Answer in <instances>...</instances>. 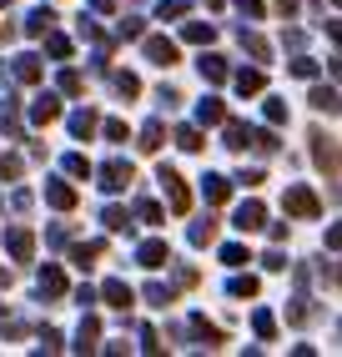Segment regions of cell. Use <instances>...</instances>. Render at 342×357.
Segmentation results:
<instances>
[{
    "mask_svg": "<svg viewBox=\"0 0 342 357\" xmlns=\"http://www.w3.org/2000/svg\"><path fill=\"white\" fill-rule=\"evenodd\" d=\"M156 181H161V192H166V202H171V211L177 217H186V206H191V192H186V181L171 172V166H161L156 172Z\"/></svg>",
    "mask_w": 342,
    "mask_h": 357,
    "instance_id": "1",
    "label": "cell"
},
{
    "mask_svg": "<svg viewBox=\"0 0 342 357\" xmlns=\"http://www.w3.org/2000/svg\"><path fill=\"white\" fill-rule=\"evenodd\" d=\"M312 161L322 166L327 176H337V166H342V151H337V141L327 131H312Z\"/></svg>",
    "mask_w": 342,
    "mask_h": 357,
    "instance_id": "2",
    "label": "cell"
},
{
    "mask_svg": "<svg viewBox=\"0 0 342 357\" xmlns=\"http://www.w3.org/2000/svg\"><path fill=\"white\" fill-rule=\"evenodd\" d=\"M282 206L292 211V217H302V222H312L317 211H322V206H317V197L307 192V186H287V197H282Z\"/></svg>",
    "mask_w": 342,
    "mask_h": 357,
    "instance_id": "3",
    "label": "cell"
},
{
    "mask_svg": "<svg viewBox=\"0 0 342 357\" xmlns=\"http://www.w3.org/2000/svg\"><path fill=\"white\" fill-rule=\"evenodd\" d=\"M6 252H10L15 261H31V257H36V236H31L26 227H6Z\"/></svg>",
    "mask_w": 342,
    "mask_h": 357,
    "instance_id": "4",
    "label": "cell"
},
{
    "mask_svg": "<svg viewBox=\"0 0 342 357\" xmlns=\"http://www.w3.org/2000/svg\"><path fill=\"white\" fill-rule=\"evenodd\" d=\"M131 186V161H106L101 166V192H126Z\"/></svg>",
    "mask_w": 342,
    "mask_h": 357,
    "instance_id": "5",
    "label": "cell"
},
{
    "mask_svg": "<svg viewBox=\"0 0 342 357\" xmlns=\"http://www.w3.org/2000/svg\"><path fill=\"white\" fill-rule=\"evenodd\" d=\"M141 51H146V61H151V66H177V45H171L166 36H146V45H141Z\"/></svg>",
    "mask_w": 342,
    "mask_h": 357,
    "instance_id": "6",
    "label": "cell"
},
{
    "mask_svg": "<svg viewBox=\"0 0 342 357\" xmlns=\"http://www.w3.org/2000/svg\"><path fill=\"white\" fill-rule=\"evenodd\" d=\"M136 261H141L146 272H156V267H166V261H171V247L151 236V242H141V247H136Z\"/></svg>",
    "mask_w": 342,
    "mask_h": 357,
    "instance_id": "7",
    "label": "cell"
},
{
    "mask_svg": "<svg viewBox=\"0 0 342 357\" xmlns=\"http://www.w3.org/2000/svg\"><path fill=\"white\" fill-rule=\"evenodd\" d=\"M262 222H267L262 202H241V206H237V217H232V227H237V231H257Z\"/></svg>",
    "mask_w": 342,
    "mask_h": 357,
    "instance_id": "8",
    "label": "cell"
},
{
    "mask_svg": "<svg viewBox=\"0 0 342 357\" xmlns=\"http://www.w3.org/2000/svg\"><path fill=\"white\" fill-rule=\"evenodd\" d=\"M45 202H51L56 211H70V206H76V186H66V181H51V186H45Z\"/></svg>",
    "mask_w": 342,
    "mask_h": 357,
    "instance_id": "9",
    "label": "cell"
},
{
    "mask_svg": "<svg viewBox=\"0 0 342 357\" xmlns=\"http://www.w3.org/2000/svg\"><path fill=\"white\" fill-rule=\"evenodd\" d=\"M101 297H106V307H116V312H126V307H131V287H126V282H106V287H101Z\"/></svg>",
    "mask_w": 342,
    "mask_h": 357,
    "instance_id": "10",
    "label": "cell"
},
{
    "mask_svg": "<svg viewBox=\"0 0 342 357\" xmlns=\"http://www.w3.org/2000/svg\"><path fill=\"white\" fill-rule=\"evenodd\" d=\"M56 116H61V101L56 96H36V106H31V121L36 126H51Z\"/></svg>",
    "mask_w": 342,
    "mask_h": 357,
    "instance_id": "11",
    "label": "cell"
},
{
    "mask_svg": "<svg viewBox=\"0 0 342 357\" xmlns=\"http://www.w3.org/2000/svg\"><path fill=\"white\" fill-rule=\"evenodd\" d=\"M197 121H202V126H222V121H227V106L216 101V96H207V101L197 106Z\"/></svg>",
    "mask_w": 342,
    "mask_h": 357,
    "instance_id": "12",
    "label": "cell"
},
{
    "mask_svg": "<svg viewBox=\"0 0 342 357\" xmlns=\"http://www.w3.org/2000/svg\"><path fill=\"white\" fill-rule=\"evenodd\" d=\"M222 136H227V141H222L227 151H247V146H252V131L241 126V121H227V131H222Z\"/></svg>",
    "mask_w": 342,
    "mask_h": 357,
    "instance_id": "13",
    "label": "cell"
},
{
    "mask_svg": "<svg viewBox=\"0 0 342 357\" xmlns=\"http://www.w3.org/2000/svg\"><path fill=\"white\" fill-rule=\"evenodd\" d=\"M66 292V272L61 267H40V297H61Z\"/></svg>",
    "mask_w": 342,
    "mask_h": 357,
    "instance_id": "14",
    "label": "cell"
},
{
    "mask_svg": "<svg viewBox=\"0 0 342 357\" xmlns=\"http://www.w3.org/2000/svg\"><path fill=\"white\" fill-rule=\"evenodd\" d=\"M101 252H106V242H81L76 252H70V261H76L81 272H91V267H96V257H101Z\"/></svg>",
    "mask_w": 342,
    "mask_h": 357,
    "instance_id": "15",
    "label": "cell"
},
{
    "mask_svg": "<svg viewBox=\"0 0 342 357\" xmlns=\"http://www.w3.org/2000/svg\"><path fill=\"white\" fill-rule=\"evenodd\" d=\"M191 332L202 337V347H222V342H227V337H222V327H211L207 317H191Z\"/></svg>",
    "mask_w": 342,
    "mask_h": 357,
    "instance_id": "16",
    "label": "cell"
},
{
    "mask_svg": "<svg viewBox=\"0 0 342 357\" xmlns=\"http://www.w3.org/2000/svg\"><path fill=\"white\" fill-rule=\"evenodd\" d=\"M10 76L26 81V86H36V81H40V61H36V56H20V61L10 66Z\"/></svg>",
    "mask_w": 342,
    "mask_h": 357,
    "instance_id": "17",
    "label": "cell"
},
{
    "mask_svg": "<svg viewBox=\"0 0 342 357\" xmlns=\"http://www.w3.org/2000/svg\"><path fill=\"white\" fill-rule=\"evenodd\" d=\"M202 192H207V202L216 206V202L232 197V181H227V176H202Z\"/></svg>",
    "mask_w": 342,
    "mask_h": 357,
    "instance_id": "18",
    "label": "cell"
},
{
    "mask_svg": "<svg viewBox=\"0 0 342 357\" xmlns=\"http://www.w3.org/2000/svg\"><path fill=\"white\" fill-rule=\"evenodd\" d=\"M96 337H101V322L96 317H81V332H76V352H91Z\"/></svg>",
    "mask_w": 342,
    "mask_h": 357,
    "instance_id": "19",
    "label": "cell"
},
{
    "mask_svg": "<svg viewBox=\"0 0 342 357\" xmlns=\"http://www.w3.org/2000/svg\"><path fill=\"white\" fill-rule=\"evenodd\" d=\"M262 86H267L262 70H237V96H257Z\"/></svg>",
    "mask_w": 342,
    "mask_h": 357,
    "instance_id": "20",
    "label": "cell"
},
{
    "mask_svg": "<svg viewBox=\"0 0 342 357\" xmlns=\"http://www.w3.org/2000/svg\"><path fill=\"white\" fill-rule=\"evenodd\" d=\"M51 26H56V10H31L26 15V36H45Z\"/></svg>",
    "mask_w": 342,
    "mask_h": 357,
    "instance_id": "21",
    "label": "cell"
},
{
    "mask_svg": "<svg viewBox=\"0 0 342 357\" xmlns=\"http://www.w3.org/2000/svg\"><path fill=\"white\" fill-rule=\"evenodd\" d=\"M181 36H186L191 45H207V40L216 36V26H211V20H191V26H181Z\"/></svg>",
    "mask_w": 342,
    "mask_h": 357,
    "instance_id": "22",
    "label": "cell"
},
{
    "mask_svg": "<svg viewBox=\"0 0 342 357\" xmlns=\"http://www.w3.org/2000/svg\"><path fill=\"white\" fill-rule=\"evenodd\" d=\"M45 51H51L56 61H70V36H61V31L51 26V31H45Z\"/></svg>",
    "mask_w": 342,
    "mask_h": 357,
    "instance_id": "23",
    "label": "cell"
},
{
    "mask_svg": "<svg viewBox=\"0 0 342 357\" xmlns=\"http://www.w3.org/2000/svg\"><path fill=\"white\" fill-rule=\"evenodd\" d=\"M111 86H116V96H126V101H131V96H141V81L131 76V70H116Z\"/></svg>",
    "mask_w": 342,
    "mask_h": 357,
    "instance_id": "24",
    "label": "cell"
},
{
    "mask_svg": "<svg viewBox=\"0 0 342 357\" xmlns=\"http://www.w3.org/2000/svg\"><path fill=\"white\" fill-rule=\"evenodd\" d=\"M161 136H166V131H161V121H146V126H141V141H136V146H141V151H161Z\"/></svg>",
    "mask_w": 342,
    "mask_h": 357,
    "instance_id": "25",
    "label": "cell"
},
{
    "mask_svg": "<svg viewBox=\"0 0 342 357\" xmlns=\"http://www.w3.org/2000/svg\"><path fill=\"white\" fill-rule=\"evenodd\" d=\"M0 131H6V136H20V111H15V101H0Z\"/></svg>",
    "mask_w": 342,
    "mask_h": 357,
    "instance_id": "26",
    "label": "cell"
},
{
    "mask_svg": "<svg viewBox=\"0 0 342 357\" xmlns=\"http://www.w3.org/2000/svg\"><path fill=\"white\" fill-rule=\"evenodd\" d=\"M96 131V111H76V116H70V136H76V141H86Z\"/></svg>",
    "mask_w": 342,
    "mask_h": 357,
    "instance_id": "27",
    "label": "cell"
},
{
    "mask_svg": "<svg viewBox=\"0 0 342 357\" xmlns=\"http://www.w3.org/2000/svg\"><path fill=\"white\" fill-rule=\"evenodd\" d=\"M241 45H247V51H252L257 61H272V45H267L257 31H241Z\"/></svg>",
    "mask_w": 342,
    "mask_h": 357,
    "instance_id": "28",
    "label": "cell"
},
{
    "mask_svg": "<svg viewBox=\"0 0 342 357\" xmlns=\"http://www.w3.org/2000/svg\"><path fill=\"white\" fill-rule=\"evenodd\" d=\"M202 76L216 86V81H227V61L222 56H202Z\"/></svg>",
    "mask_w": 342,
    "mask_h": 357,
    "instance_id": "29",
    "label": "cell"
},
{
    "mask_svg": "<svg viewBox=\"0 0 342 357\" xmlns=\"http://www.w3.org/2000/svg\"><path fill=\"white\" fill-rule=\"evenodd\" d=\"M207 242H216V222L207 217V222H191V247H207Z\"/></svg>",
    "mask_w": 342,
    "mask_h": 357,
    "instance_id": "30",
    "label": "cell"
},
{
    "mask_svg": "<svg viewBox=\"0 0 342 357\" xmlns=\"http://www.w3.org/2000/svg\"><path fill=\"white\" fill-rule=\"evenodd\" d=\"M177 146H181V151H202L207 141H202V131H197V126H181V131H177Z\"/></svg>",
    "mask_w": 342,
    "mask_h": 357,
    "instance_id": "31",
    "label": "cell"
},
{
    "mask_svg": "<svg viewBox=\"0 0 342 357\" xmlns=\"http://www.w3.org/2000/svg\"><path fill=\"white\" fill-rule=\"evenodd\" d=\"M252 327H257V337H262V342H272V337H277V322H272V312H252Z\"/></svg>",
    "mask_w": 342,
    "mask_h": 357,
    "instance_id": "32",
    "label": "cell"
},
{
    "mask_svg": "<svg viewBox=\"0 0 342 357\" xmlns=\"http://www.w3.org/2000/svg\"><path fill=\"white\" fill-rule=\"evenodd\" d=\"M136 217H141L146 227H161V206H156V202H146V197H141V202H136Z\"/></svg>",
    "mask_w": 342,
    "mask_h": 357,
    "instance_id": "33",
    "label": "cell"
},
{
    "mask_svg": "<svg viewBox=\"0 0 342 357\" xmlns=\"http://www.w3.org/2000/svg\"><path fill=\"white\" fill-rule=\"evenodd\" d=\"M227 292H232V297H257V277H232Z\"/></svg>",
    "mask_w": 342,
    "mask_h": 357,
    "instance_id": "34",
    "label": "cell"
},
{
    "mask_svg": "<svg viewBox=\"0 0 342 357\" xmlns=\"http://www.w3.org/2000/svg\"><path fill=\"white\" fill-rule=\"evenodd\" d=\"M101 222H106L111 231H126V227H131V217H126L121 206H106V211H101Z\"/></svg>",
    "mask_w": 342,
    "mask_h": 357,
    "instance_id": "35",
    "label": "cell"
},
{
    "mask_svg": "<svg viewBox=\"0 0 342 357\" xmlns=\"http://www.w3.org/2000/svg\"><path fill=\"white\" fill-rule=\"evenodd\" d=\"M312 106L332 116V111H337V96H332V91H327V86H317V91H312Z\"/></svg>",
    "mask_w": 342,
    "mask_h": 357,
    "instance_id": "36",
    "label": "cell"
},
{
    "mask_svg": "<svg viewBox=\"0 0 342 357\" xmlns=\"http://www.w3.org/2000/svg\"><path fill=\"white\" fill-rule=\"evenodd\" d=\"M146 302H151V307H171V287H161V282H151V287H146Z\"/></svg>",
    "mask_w": 342,
    "mask_h": 357,
    "instance_id": "37",
    "label": "cell"
},
{
    "mask_svg": "<svg viewBox=\"0 0 342 357\" xmlns=\"http://www.w3.org/2000/svg\"><path fill=\"white\" fill-rule=\"evenodd\" d=\"M66 172H70V176H91V161H86L81 151H70V156H66Z\"/></svg>",
    "mask_w": 342,
    "mask_h": 357,
    "instance_id": "38",
    "label": "cell"
},
{
    "mask_svg": "<svg viewBox=\"0 0 342 357\" xmlns=\"http://www.w3.org/2000/svg\"><path fill=\"white\" fill-rule=\"evenodd\" d=\"M156 15H161V20H177V15H186V0H161V6H156Z\"/></svg>",
    "mask_w": 342,
    "mask_h": 357,
    "instance_id": "39",
    "label": "cell"
},
{
    "mask_svg": "<svg viewBox=\"0 0 342 357\" xmlns=\"http://www.w3.org/2000/svg\"><path fill=\"white\" fill-rule=\"evenodd\" d=\"M81 76H76V70H61V91H66V96H81Z\"/></svg>",
    "mask_w": 342,
    "mask_h": 357,
    "instance_id": "40",
    "label": "cell"
},
{
    "mask_svg": "<svg viewBox=\"0 0 342 357\" xmlns=\"http://www.w3.org/2000/svg\"><path fill=\"white\" fill-rule=\"evenodd\" d=\"M20 176V156H0V181H15Z\"/></svg>",
    "mask_w": 342,
    "mask_h": 357,
    "instance_id": "41",
    "label": "cell"
},
{
    "mask_svg": "<svg viewBox=\"0 0 342 357\" xmlns=\"http://www.w3.org/2000/svg\"><path fill=\"white\" fill-rule=\"evenodd\" d=\"M292 76H302V81H312V76H317V61L297 56V61H292Z\"/></svg>",
    "mask_w": 342,
    "mask_h": 357,
    "instance_id": "42",
    "label": "cell"
},
{
    "mask_svg": "<svg viewBox=\"0 0 342 357\" xmlns=\"http://www.w3.org/2000/svg\"><path fill=\"white\" fill-rule=\"evenodd\" d=\"M222 261H227V267H241V261H247V247H237V242L222 247Z\"/></svg>",
    "mask_w": 342,
    "mask_h": 357,
    "instance_id": "43",
    "label": "cell"
},
{
    "mask_svg": "<svg viewBox=\"0 0 342 357\" xmlns=\"http://www.w3.org/2000/svg\"><path fill=\"white\" fill-rule=\"evenodd\" d=\"M252 146L257 151H277V136L272 131H252Z\"/></svg>",
    "mask_w": 342,
    "mask_h": 357,
    "instance_id": "44",
    "label": "cell"
},
{
    "mask_svg": "<svg viewBox=\"0 0 342 357\" xmlns=\"http://www.w3.org/2000/svg\"><path fill=\"white\" fill-rule=\"evenodd\" d=\"M40 347H45V352H61L66 342H61V332H56V327H45V332H40Z\"/></svg>",
    "mask_w": 342,
    "mask_h": 357,
    "instance_id": "45",
    "label": "cell"
},
{
    "mask_svg": "<svg viewBox=\"0 0 342 357\" xmlns=\"http://www.w3.org/2000/svg\"><path fill=\"white\" fill-rule=\"evenodd\" d=\"M267 121L282 126V121H287V101H267Z\"/></svg>",
    "mask_w": 342,
    "mask_h": 357,
    "instance_id": "46",
    "label": "cell"
},
{
    "mask_svg": "<svg viewBox=\"0 0 342 357\" xmlns=\"http://www.w3.org/2000/svg\"><path fill=\"white\" fill-rule=\"evenodd\" d=\"M121 36L136 40V36H141V15H126V20H121Z\"/></svg>",
    "mask_w": 342,
    "mask_h": 357,
    "instance_id": "47",
    "label": "cell"
},
{
    "mask_svg": "<svg viewBox=\"0 0 342 357\" xmlns=\"http://www.w3.org/2000/svg\"><path fill=\"white\" fill-rule=\"evenodd\" d=\"M237 181H241V186H262V172H257V166H241Z\"/></svg>",
    "mask_w": 342,
    "mask_h": 357,
    "instance_id": "48",
    "label": "cell"
},
{
    "mask_svg": "<svg viewBox=\"0 0 342 357\" xmlns=\"http://www.w3.org/2000/svg\"><path fill=\"white\" fill-rule=\"evenodd\" d=\"M106 141H126V121H106Z\"/></svg>",
    "mask_w": 342,
    "mask_h": 357,
    "instance_id": "49",
    "label": "cell"
},
{
    "mask_svg": "<svg viewBox=\"0 0 342 357\" xmlns=\"http://www.w3.org/2000/svg\"><path fill=\"white\" fill-rule=\"evenodd\" d=\"M262 261H267V272H282V267H287V257H282V252H267Z\"/></svg>",
    "mask_w": 342,
    "mask_h": 357,
    "instance_id": "50",
    "label": "cell"
},
{
    "mask_svg": "<svg viewBox=\"0 0 342 357\" xmlns=\"http://www.w3.org/2000/svg\"><path fill=\"white\" fill-rule=\"evenodd\" d=\"M237 10H241V15H252V20H257V15H262V0H237Z\"/></svg>",
    "mask_w": 342,
    "mask_h": 357,
    "instance_id": "51",
    "label": "cell"
},
{
    "mask_svg": "<svg viewBox=\"0 0 342 357\" xmlns=\"http://www.w3.org/2000/svg\"><path fill=\"white\" fill-rule=\"evenodd\" d=\"M66 236H70V227L56 222V227H51V247H66Z\"/></svg>",
    "mask_w": 342,
    "mask_h": 357,
    "instance_id": "52",
    "label": "cell"
},
{
    "mask_svg": "<svg viewBox=\"0 0 342 357\" xmlns=\"http://www.w3.org/2000/svg\"><path fill=\"white\" fill-rule=\"evenodd\" d=\"M327 247H332V252H342V222H337V227H327Z\"/></svg>",
    "mask_w": 342,
    "mask_h": 357,
    "instance_id": "53",
    "label": "cell"
},
{
    "mask_svg": "<svg viewBox=\"0 0 342 357\" xmlns=\"http://www.w3.org/2000/svg\"><path fill=\"white\" fill-rule=\"evenodd\" d=\"M272 6H277V10H282L287 20H292V15H297V0H272Z\"/></svg>",
    "mask_w": 342,
    "mask_h": 357,
    "instance_id": "54",
    "label": "cell"
},
{
    "mask_svg": "<svg viewBox=\"0 0 342 357\" xmlns=\"http://www.w3.org/2000/svg\"><path fill=\"white\" fill-rule=\"evenodd\" d=\"M327 31H332V40L342 45V20H327Z\"/></svg>",
    "mask_w": 342,
    "mask_h": 357,
    "instance_id": "55",
    "label": "cell"
},
{
    "mask_svg": "<svg viewBox=\"0 0 342 357\" xmlns=\"http://www.w3.org/2000/svg\"><path fill=\"white\" fill-rule=\"evenodd\" d=\"M91 6H96V10H111V6H116V0H91Z\"/></svg>",
    "mask_w": 342,
    "mask_h": 357,
    "instance_id": "56",
    "label": "cell"
},
{
    "mask_svg": "<svg viewBox=\"0 0 342 357\" xmlns=\"http://www.w3.org/2000/svg\"><path fill=\"white\" fill-rule=\"evenodd\" d=\"M0 287H10V272H6V267H0Z\"/></svg>",
    "mask_w": 342,
    "mask_h": 357,
    "instance_id": "57",
    "label": "cell"
},
{
    "mask_svg": "<svg viewBox=\"0 0 342 357\" xmlns=\"http://www.w3.org/2000/svg\"><path fill=\"white\" fill-rule=\"evenodd\" d=\"M0 6H10V0H0Z\"/></svg>",
    "mask_w": 342,
    "mask_h": 357,
    "instance_id": "58",
    "label": "cell"
},
{
    "mask_svg": "<svg viewBox=\"0 0 342 357\" xmlns=\"http://www.w3.org/2000/svg\"><path fill=\"white\" fill-rule=\"evenodd\" d=\"M0 312H6V307H0Z\"/></svg>",
    "mask_w": 342,
    "mask_h": 357,
    "instance_id": "59",
    "label": "cell"
},
{
    "mask_svg": "<svg viewBox=\"0 0 342 357\" xmlns=\"http://www.w3.org/2000/svg\"><path fill=\"white\" fill-rule=\"evenodd\" d=\"M337 6H342V0H337Z\"/></svg>",
    "mask_w": 342,
    "mask_h": 357,
    "instance_id": "60",
    "label": "cell"
}]
</instances>
